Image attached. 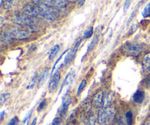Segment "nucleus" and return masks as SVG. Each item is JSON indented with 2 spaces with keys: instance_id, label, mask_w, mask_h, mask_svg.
Returning <instances> with one entry per match:
<instances>
[{
  "instance_id": "obj_1",
  "label": "nucleus",
  "mask_w": 150,
  "mask_h": 125,
  "mask_svg": "<svg viewBox=\"0 0 150 125\" xmlns=\"http://www.w3.org/2000/svg\"><path fill=\"white\" fill-rule=\"evenodd\" d=\"M12 21L17 24L21 26H28L32 32H37L39 29V25L38 24L35 19L25 13H17L12 16Z\"/></svg>"
},
{
  "instance_id": "obj_2",
  "label": "nucleus",
  "mask_w": 150,
  "mask_h": 125,
  "mask_svg": "<svg viewBox=\"0 0 150 125\" xmlns=\"http://www.w3.org/2000/svg\"><path fill=\"white\" fill-rule=\"evenodd\" d=\"M115 116V109L112 107H105L100 110L98 113V122L99 124L103 125L111 120Z\"/></svg>"
},
{
  "instance_id": "obj_3",
  "label": "nucleus",
  "mask_w": 150,
  "mask_h": 125,
  "mask_svg": "<svg viewBox=\"0 0 150 125\" xmlns=\"http://www.w3.org/2000/svg\"><path fill=\"white\" fill-rule=\"evenodd\" d=\"M42 19L49 21H54L59 16V11L54 7H47L45 5H38Z\"/></svg>"
},
{
  "instance_id": "obj_4",
  "label": "nucleus",
  "mask_w": 150,
  "mask_h": 125,
  "mask_svg": "<svg viewBox=\"0 0 150 125\" xmlns=\"http://www.w3.org/2000/svg\"><path fill=\"white\" fill-rule=\"evenodd\" d=\"M123 50L127 55L136 57V56L139 55L143 51L144 46L139 44L131 43V44H128L125 46Z\"/></svg>"
},
{
  "instance_id": "obj_5",
  "label": "nucleus",
  "mask_w": 150,
  "mask_h": 125,
  "mask_svg": "<svg viewBox=\"0 0 150 125\" xmlns=\"http://www.w3.org/2000/svg\"><path fill=\"white\" fill-rule=\"evenodd\" d=\"M9 32L11 35L13 39L16 40H24L26 38H29L30 36V32L29 31L24 30L21 28H12V29H9Z\"/></svg>"
},
{
  "instance_id": "obj_6",
  "label": "nucleus",
  "mask_w": 150,
  "mask_h": 125,
  "mask_svg": "<svg viewBox=\"0 0 150 125\" xmlns=\"http://www.w3.org/2000/svg\"><path fill=\"white\" fill-rule=\"evenodd\" d=\"M23 12L27 16L33 18V19H42L40 12L39 7L38 5L33 4H26L23 7Z\"/></svg>"
},
{
  "instance_id": "obj_7",
  "label": "nucleus",
  "mask_w": 150,
  "mask_h": 125,
  "mask_svg": "<svg viewBox=\"0 0 150 125\" xmlns=\"http://www.w3.org/2000/svg\"><path fill=\"white\" fill-rule=\"evenodd\" d=\"M71 104V96L68 94L66 93L65 95L63 96L62 101V105L61 107L59 108L58 113L60 116H64L66 113H67V110H68L69 106Z\"/></svg>"
},
{
  "instance_id": "obj_8",
  "label": "nucleus",
  "mask_w": 150,
  "mask_h": 125,
  "mask_svg": "<svg viewBox=\"0 0 150 125\" xmlns=\"http://www.w3.org/2000/svg\"><path fill=\"white\" fill-rule=\"evenodd\" d=\"M82 39H79L77 42L76 43V44L74 45V46L70 50V51H68L67 55L65 56V58H64V61H63V65H66L67 63H70V62L73 61V59L75 58L76 55V53H77L78 49L79 48V46H80L81 43Z\"/></svg>"
},
{
  "instance_id": "obj_9",
  "label": "nucleus",
  "mask_w": 150,
  "mask_h": 125,
  "mask_svg": "<svg viewBox=\"0 0 150 125\" xmlns=\"http://www.w3.org/2000/svg\"><path fill=\"white\" fill-rule=\"evenodd\" d=\"M75 76H76V72H75V71L72 70L67 74V76H66L65 78H64V81H63L62 84L61 88H60V90H59V94L62 92V91L64 88H69V87L71 85V84L73 83V80H74Z\"/></svg>"
},
{
  "instance_id": "obj_10",
  "label": "nucleus",
  "mask_w": 150,
  "mask_h": 125,
  "mask_svg": "<svg viewBox=\"0 0 150 125\" xmlns=\"http://www.w3.org/2000/svg\"><path fill=\"white\" fill-rule=\"evenodd\" d=\"M92 103L96 108H101L104 104V93L100 91L97 92L92 97Z\"/></svg>"
},
{
  "instance_id": "obj_11",
  "label": "nucleus",
  "mask_w": 150,
  "mask_h": 125,
  "mask_svg": "<svg viewBox=\"0 0 150 125\" xmlns=\"http://www.w3.org/2000/svg\"><path fill=\"white\" fill-rule=\"evenodd\" d=\"M60 78H61V74H60V72L59 71L56 72L51 76V80L48 83V91H49V92L51 93L57 89V87H58L59 82Z\"/></svg>"
},
{
  "instance_id": "obj_12",
  "label": "nucleus",
  "mask_w": 150,
  "mask_h": 125,
  "mask_svg": "<svg viewBox=\"0 0 150 125\" xmlns=\"http://www.w3.org/2000/svg\"><path fill=\"white\" fill-rule=\"evenodd\" d=\"M142 73L144 75L150 74V53H147L144 55L142 63Z\"/></svg>"
},
{
  "instance_id": "obj_13",
  "label": "nucleus",
  "mask_w": 150,
  "mask_h": 125,
  "mask_svg": "<svg viewBox=\"0 0 150 125\" xmlns=\"http://www.w3.org/2000/svg\"><path fill=\"white\" fill-rule=\"evenodd\" d=\"M133 101L138 104H142L145 98V92L144 91L138 90L135 94H133Z\"/></svg>"
},
{
  "instance_id": "obj_14",
  "label": "nucleus",
  "mask_w": 150,
  "mask_h": 125,
  "mask_svg": "<svg viewBox=\"0 0 150 125\" xmlns=\"http://www.w3.org/2000/svg\"><path fill=\"white\" fill-rule=\"evenodd\" d=\"M113 96H114V94H113L112 91H108V92H107V94H105V97H104L103 108L110 107V104H111V101H112Z\"/></svg>"
},
{
  "instance_id": "obj_15",
  "label": "nucleus",
  "mask_w": 150,
  "mask_h": 125,
  "mask_svg": "<svg viewBox=\"0 0 150 125\" xmlns=\"http://www.w3.org/2000/svg\"><path fill=\"white\" fill-rule=\"evenodd\" d=\"M99 38H100L99 33H96L95 35H94V38H92V41H90V43L88 44L87 51H92V50L95 48V46H96L97 44H98V41H99Z\"/></svg>"
},
{
  "instance_id": "obj_16",
  "label": "nucleus",
  "mask_w": 150,
  "mask_h": 125,
  "mask_svg": "<svg viewBox=\"0 0 150 125\" xmlns=\"http://www.w3.org/2000/svg\"><path fill=\"white\" fill-rule=\"evenodd\" d=\"M112 125H127V124L125 118L122 115H120L114 118Z\"/></svg>"
},
{
  "instance_id": "obj_17",
  "label": "nucleus",
  "mask_w": 150,
  "mask_h": 125,
  "mask_svg": "<svg viewBox=\"0 0 150 125\" xmlns=\"http://www.w3.org/2000/svg\"><path fill=\"white\" fill-rule=\"evenodd\" d=\"M48 74H49V71H48V69H45L43 72H42V74H41V76H40V77L39 80H38V87H40L41 85H42L44 83H45V82L46 81L47 78H48Z\"/></svg>"
},
{
  "instance_id": "obj_18",
  "label": "nucleus",
  "mask_w": 150,
  "mask_h": 125,
  "mask_svg": "<svg viewBox=\"0 0 150 125\" xmlns=\"http://www.w3.org/2000/svg\"><path fill=\"white\" fill-rule=\"evenodd\" d=\"M59 49H60V46L59 44H56V45H54V46L51 49V50H50L48 59H49V60H52V59H54V57H56V55L57 54V53L59 52Z\"/></svg>"
},
{
  "instance_id": "obj_19",
  "label": "nucleus",
  "mask_w": 150,
  "mask_h": 125,
  "mask_svg": "<svg viewBox=\"0 0 150 125\" xmlns=\"http://www.w3.org/2000/svg\"><path fill=\"white\" fill-rule=\"evenodd\" d=\"M1 39L2 42H4V44H9L10 41L13 40V38H12L11 35L10 34L9 31H6V32H2L1 35Z\"/></svg>"
},
{
  "instance_id": "obj_20",
  "label": "nucleus",
  "mask_w": 150,
  "mask_h": 125,
  "mask_svg": "<svg viewBox=\"0 0 150 125\" xmlns=\"http://www.w3.org/2000/svg\"><path fill=\"white\" fill-rule=\"evenodd\" d=\"M37 80H38V74H37L36 72V73L34 74V76L31 78V80L29 81V85H27V87H26V89H32V88L35 86Z\"/></svg>"
},
{
  "instance_id": "obj_21",
  "label": "nucleus",
  "mask_w": 150,
  "mask_h": 125,
  "mask_svg": "<svg viewBox=\"0 0 150 125\" xmlns=\"http://www.w3.org/2000/svg\"><path fill=\"white\" fill-rule=\"evenodd\" d=\"M69 1H64V0H59V1H55V7L57 9H64L68 4Z\"/></svg>"
},
{
  "instance_id": "obj_22",
  "label": "nucleus",
  "mask_w": 150,
  "mask_h": 125,
  "mask_svg": "<svg viewBox=\"0 0 150 125\" xmlns=\"http://www.w3.org/2000/svg\"><path fill=\"white\" fill-rule=\"evenodd\" d=\"M68 51H69V50H68V49L65 50V51H64V52H63L62 54L61 55L59 56V58L57 59V60H56V62H55V63H54V66H53V68H52V70H51V76H53V74H54V71H55V69H56V67H57V64H58V63H59L60 60H61L62 59L63 56H64V55H65V54H67V53H68Z\"/></svg>"
},
{
  "instance_id": "obj_23",
  "label": "nucleus",
  "mask_w": 150,
  "mask_h": 125,
  "mask_svg": "<svg viewBox=\"0 0 150 125\" xmlns=\"http://www.w3.org/2000/svg\"><path fill=\"white\" fill-rule=\"evenodd\" d=\"M125 119L127 121V125H133V114L131 110L127 112L125 115Z\"/></svg>"
},
{
  "instance_id": "obj_24",
  "label": "nucleus",
  "mask_w": 150,
  "mask_h": 125,
  "mask_svg": "<svg viewBox=\"0 0 150 125\" xmlns=\"http://www.w3.org/2000/svg\"><path fill=\"white\" fill-rule=\"evenodd\" d=\"M93 35V27L92 26H90L89 28H88L87 29L83 32V39H88V38H91Z\"/></svg>"
},
{
  "instance_id": "obj_25",
  "label": "nucleus",
  "mask_w": 150,
  "mask_h": 125,
  "mask_svg": "<svg viewBox=\"0 0 150 125\" xmlns=\"http://www.w3.org/2000/svg\"><path fill=\"white\" fill-rule=\"evenodd\" d=\"M142 15L144 18L150 17V2L148 3V4L144 7L143 10H142Z\"/></svg>"
},
{
  "instance_id": "obj_26",
  "label": "nucleus",
  "mask_w": 150,
  "mask_h": 125,
  "mask_svg": "<svg viewBox=\"0 0 150 125\" xmlns=\"http://www.w3.org/2000/svg\"><path fill=\"white\" fill-rule=\"evenodd\" d=\"M86 81L85 80V79H83V80L81 82L80 85H79V88H78V91H77V96L80 95L81 94L82 91H83V89H84V88L86 87Z\"/></svg>"
},
{
  "instance_id": "obj_27",
  "label": "nucleus",
  "mask_w": 150,
  "mask_h": 125,
  "mask_svg": "<svg viewBox=\"0 0 150 125\" xmlns=\"http://www.w3.org/2000/svg\"><path fill=\"white\" fill-rule=\"evenodd\" d=\"M10 93H4V94H1V96H0V104H1V105H2V104L10 98Z\"/></svg>"
},
{
  "instance_id": "obj_28",
  "label": "nucleus",
  "mask_w": 150,
  "mask_h": 125,
  "mask_svg": "<svg viewBox=\"0 0 150 125\" xmlns=\"http://www.w3.org/2000/svg\"><path fill=\"white\" fill-rule=\"evenodd\" d=\"M95 124H96V118L93 114H91L88 118L86 125H95Z\"/></svg>"
},
{
  "instance_id": "obj_29",
  "label": "nucleus",
  "mask_w": 150,
  "mask_h": 125,
  "mask_svg": "<svg viewBox=\"0 0 150 125\" xmlns=\"http://www.w3.org/2000/svg\"><path fill=\"white\" fill-rule=\"evenodd\" d=\"M13 1L11 0H7V1H4V4H3V7L5 10H9L13 6Z\"/></svg>"
},
{
  "instance_id": "obj_30",
  "label": "nucleus",
  "mask_w": 150,
  "mask_h": 125,
  "mask_svg": "<svg viewBox=\"0 0 150 125\" xmlns=\"http://www.w3.org/2000/svg\"><path fill=\"white\" fill-rule=\"evenodd\" d=\"M31 114L32 113H29L25 118L23 119V121H22V125H29V121H30V118H31Z\"/></svg>"
},
{
  "instance_id": "obj_31",
  "label": "nucleus",
  "mask_w": 150,
  "mask_h": 125,
  "mask_svg": "<svg viewBox=\"0 0 150 125\" xmlns=\"http://www.w3.org/2000/svg\"><path fill=\"white\" fill-rule=\"evenodd\" d=\"M18 118L17 116H14V117L12 118V119H10V121L8 122L7 125H18Z\"/></svg>"
},
{
  "instance_id": "obj_32",
  "label": "nucleus",
  "mask_w": 150,
  "mask_h": 125,
  "mask_svg": "<svg viewBox=\"0 0 150 125\" xmlns=\"http://www.w3.org/2000/svg\"><path fill=\"white\" fill-rule=\"evenodd\" d=\"M47 106V101L46 99H43L40 103L39 104V106L38 107V111H40V110H44L45 108V107Z\"/></svg>"
},
{
  "instance_id": "obj_33",
  "label": "nucleus",
  "mask_w": 150,
  "mask_h": 125,
  "mask_svg": "<svg viewBox=\"0 0 150 125\" xmlns=\"http://www.w3.org/2000/svg\"><path fill=\"white\" fill-rule=\"evenodd\" d=\"M62 124V119L61 117H56L53 120L51 125H61Z\"/></svg>"
},
{
  "instance_id": "obj_34",
  "label": "nucleus",
  "mask_w": 150,
  "mask_h": 125,
  "mask_svg": "<svg viewBox=\"0 0 150 125\" xmlns=\"http://www.w3.org/2000/svg\"><path fill=\"white\" fill-rule=\"evenodd\" d=\"M130 6V1H125L124 4V7H123V9H124V11L126 12L129 9Z\"/></svg>"
},
{
  "instance_id": "obj_35",
  "label": "nucleus",
  "mask_w": 150,
  "mask_h": 125,
  "mask_svg": "<svg viewBox=\"0 0 150 125\" xmlns=\"http://www.w3.org/2000/svg\"><path fill=\"white\" fill-rule=\"evenodd\" d=\"M84 3H85L84 0H83V1H78V4H77L78 7H81L83 5V4H84Z\"/></svg>"
},
{
  "instance_id": "obj_36",
  "label": "nucleus",
  "mask_w": 150,
  "mask_h": 125,
  "mask_svg": "<svg viewBox=\"0 0 150 125\" xmlns=\"http://www.w3.org/2000/svg\"><path fill=\"white\" fill-rule=\"evenodd\" d=\"M4 113H5V111L4 110H2V111L0 113V121H2L3 119H4Z\"/></svg>"
},
{
  "instance_id": "obj_37",
  "label": "nucleus",
  "mask_w": 150,
  "mask_h": 125,
  "mask_svg": "<svg viewBox=\"0 0 150 125\" xmlns=\"http://www.w3.org/2000/svg\"><path fill=\"white\" fill-rule=\"evenodd\" d=\"M36 123H37V118H35V119H34V120L32 121V124L31 125H36Z\"/></svg>"
},
{
  "instance_id": "obj_38",
  "label": "nucleus",
  "mask_w": 150,
  "mask_h": 125,
  "mask_svg": "<svg viewBox=\"0 0 150 125\" xmlns=\"http://www.w3.org/2000/svg\"><path fill=\"white\" fill-rule=\"evenodd\" d=\"M67 125H76V123L74 121H70L68 124H67Z\"/></svg>"
},
{
  "instance_id": "obj_39",
  "label": "nucleus",
  "mask_w": 150,
  "mask_h": 125,
  "mask_svg": "<svg viewBox=\"0 0 150 125\" xmlns=\"http://www.w3.org/2000/svg\"><path fill=\"white\" fill-rule=\"evenodd\" d=\"M0 19H1V21H1V24H1V26L3 24V22H4L3 21V18L1 16V17H0Z\"/></svg>"
},
{
  "instance_id": "obj_40",
  "label": "nucleus",
  "mask_w": 150,
  "mask_h": 125,
  "mask_svg": "<svg viewBox=\"0 0 150 125\" xmlns=\"http://www.w3.org/2000/svg\"><path fill=\"white\" fill-rule=\"evenodd\" d=\"M145 125H150V120L147 121H146V123H145Z\"/></svg>"
}]
</instances>
